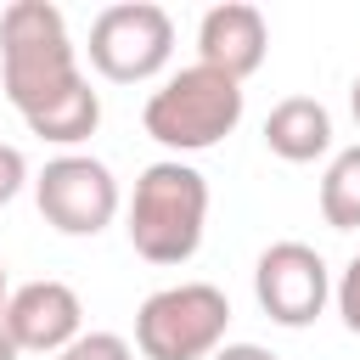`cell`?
<instances>
[{
    "instance_id": "7a4b0ae2",
    "label": "cell",
    "mask_w": 360,
    "mask_h": 360,
    "mask_svg": "<svg viewBox=\"0 0 360 360\" xmlns=\"http://www.w3.org/2000/svg\"><path fill=\"white\" fill-rule=\"evenodd\" d=\"M202 225H208V180L191 163L163 158L141 169L124 231L146 264H186L202 248Z\"/></svg>"
},
{
    "instance_id": "5b68a950",
    "label": "cell",
    "mask_w": 360,
    "mask_h": 360,
    "mask_svg": "<svg viewBox=\"0 0 360 360\" xmlns=\"http://www.w3.org/2000/svg\"><path fill=\"white\" fill-rule=\"evenodd\" d=\"M174 56V17L152 0H118L90 22V68L112 84H146Z\"/></svg>"
},
{
    "instance_id": "8992f818",
    "label": "cell",
    "mask_w": 360,
    "mask_h": 360,
    "mask_svg": "<svg viewBox=\"0 0 360 360\" xmlns=\"http://www.w3.org/2000/svg\"><path fill=\"white\" fill-rule=\"evenodd\" d=\"M34 202H39V214H45L51 231H62V236H96L118 214V180H112V169L101 158L62 152V158H51L39 169Z\"/></svg>"
},
{
    "instance_id": "3957f363",
    "label": "cell",
    "mask_w": 360,
    "mask_h": 360,
    "mask_svg": "<svg viewBox=\"0 0 360 360\" xmlns=\"http://www.w3.org/2000/svg\"><path fill=\"white\" fill-rule=\"evenodd\" d=\"M141 124L169 152H208L242 124V84L214 73V68H202V62H191V68L169 73L146 96Z\"/></svg>"
},
{
    "instance_id": "7c38bea8",
    "label": "cell",
    "mask_w": 360,
    "mask_h": 360,
    "mask_svg": "<svg viewBox=\"0 0 360 360\" xmlns=\"http://www.w3.org/2000/svg\"><path fill=\"white\" fill-rule=\"evenodd\" d=\"M56 360H135V349H129V338H118V332H84V338H73Z\"/></svg>"
},
{
    "instance_id": "e0dca14e",
    "label": "cell",
    "mask_w": 360,
    "mask_h": 360,
    "mask_svg": "<svg viewBox=\"0 0 360 360\" xmlns=\"http://www.w3.org/2000/svg\"><path fill=\"white\" fill-rule=\"evenodd\" d=\"M349 112H354V124H360V79L349 84Z\"/></svg>"
},
{
    "instance_id": "52a82bcc",
    "label": "cell",
    "mask_w": 360,
    "mask_h": 360,
    "mask_svg": "<svg viewBox=\"0 0 360 360\" xmlns=\"http://www.w3.org/2000/svg\"><path fill=\"white\" fill-rule=\"evenodd\" d=\"M253 298L276 326H309L332 298V270L309 242H270L253 264Z\"/></svg>"
},
{
    "instance_id": "277c9868",
    "label": "cell",
    "mask_w": 360,
    "mask_h": 360,
    "mask_svg": "<svg viewBox=\"0 0 360 360\" xmlns=\"http://www.w3.org/2000/svg\"><path fill=\"white\" fill-rule=\"evenodd\" d=\"M231 298L214 281L158 287L135 309V349L146 360H214L225 349Z\"/></svg>"
},
{
    "instance_id": "30bf717a",
    "label": "cell",
    "mask_w": 360,
    "mask_h": 360,
    "mask_svg": "<svg viewBox=\"0 0 360 360\" xmlns=\"http://www.w3.org/2000/svg\"><path fill=\"white\" fill-rule=\"evenodd\" d=\"M264 146L281 163H315L332 152V112L315 96H287L264 118Z\"/></svg>"
},
{
    "instance_id": "ac0fdd59",
    "label": "cell",
    "mask_w": 360,
    "mask_h": 360,
    "mask_svg": "<svg viewBox=\"0 0 360 360\" xmlns=\"http://www.w3.org/2000/svg\"><path fill=\"white\" fill-rule=\"evenodd\" d=\"M11 304V292H6V264H0V309Z\"/></svg>"
},
{
    "instance_id": "4fadbf2b",
    "label": "cell",
    "mask_w": 360,
    "mask_h": 360,
    "mask_svg": "<svg viewBox=\"0 0 360 360\" xmlns=\"http://www.w3.org/2000/svg\"><path fill=\"white\" fill-rule=\"evenodd\" d=\"M332 298H338V315H343V326L360 338V253L343 264V276H338V287H332Z\"/></svg>"
},
{
    "instance_id": "9c48e42d",
    "label": "cell",
    "mask_w": 360,
    "mask_h": 360,
    "mask_svg": "<svg viewBox=\"0 0 360 360\" xmlns=\"http://www.w3.org/2000/svg\"><path fill=\"white\" fill-rule=\"evenodd\" d=\"M264 51H270V28H264V11L248 6V0H225L214 11H202L197 22V62L225 73V79H248L264 68Z\"/></svg>"
},
{
    "instance_id": "ba28073f",
    "label": "cell",
    "mask_w": 360,
    "mask_h": 360,
    "mask_svg": "<svg viewBox=\"0 0 360 360\" xmlns=\"http://www.w3.org/2000/svg\"><path fill=\"white\" fill-rule=\"evenodd\" d=\"M6 321L22 354H62L73 338H84V304L68 281H22L6 304Z\"/></svg>"
},
{
    "instance_id": "2e32d148",
    "label": "cell",
    "mask_w": 360,
    "mask_h": 360,
    "mask_svg": "<svg viewBox=\"0 0 360 360\" xmlns=\"http://www.w3.org/2000/svg\"><path fill=\"white\" fill-rule=\"evenodd\" d=\"M22 349H17V338H11V321H6V309H0V360H17Z\"/></svg>"
},
{
    "instance_id": "8fae6325",
    "label": "cell",
    "mask_w": 360,
    "mask_h": 360,
    "mask_svg": "<svg viewBox=\"0 0 360 360\" xmlns=\"http://www.w3.org/2000/svg\"><path fill=\"white\" fill-rule=\"evenodd\" d=\"M321 219L332 231H360V146H343L321 174Z\"/></svg>"
},
{
    "instance_id": "6da1fadb",
    "label": "cell",
    "mask_w": 360,
    "mask_h": 360,
    "mask_svg": "<svg viewBox=\"0 0 360 360\" xmlns=\"http://www.w3.org/2000/svg\"><path fill=\"white\" fill-rule=\"evenodd\" d=\"M0 79L17 118L56 146H79L101 124V96L79 73L68 17L51 0H11L0 11Z\"/></svg>"
},
{
    "instance_id": "9a60e30c",
    "label": "cell",
    "mask_w": 360,
    "mask_h": 360,
    "mask_svg": "<svg viewBox=\"0 0 360 360\" xmlns=\"http://www.w3.org/2000/svg\"><path fill=\"white\" fill-rule=\"evenodd\" d=\"M214 360H276V354H270L264 343H225Z\"/></svg>"
},
{
    "instance_id": "5bb4252c",
    "label": "cell",
    "mask_w": 360,
    "mask_h": 360,
    "mask_svg": "<svg viewBox=\"0 0 360 360\" xmlns=\"http://www.w3.org/2000/svg\"><path fill=\"white\" fill-rule=\"evenodd\" d=\"M22 186H28V158H22V146H6V141H0V208H6Z\"/></svg>"
}]
</instances>
